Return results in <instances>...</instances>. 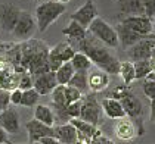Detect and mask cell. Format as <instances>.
Here are the masks:
<instances>
[{"instance_id":"cell-1","label":"cell","mask_w":155,"mask_h":144,"mask_svg":"<svg viewBox=\"0 0 155 144\" xmlns=\"http://www.w3.org/2000/svg\"><path fill=\"white\" fill-rule=\"evenodd\" d=\"M77 47L78 52L84 53L99 69L105 71L109 75H118L120 60L111 53V49L95 38L89 31L83 40L77 43Z\"/></svg>"},{"instance_id":"cell-2","label":"cell","mask_w":155,"mask_h":144,"mask_svg":"<svg viewBox=\"0 0 155 144\" xmlns=\"http://www.w3.org/2000/svg\"><path fill=\"white\" fill-rule=\"evenodd\" d=\"M49 50L41 40L34 38L24 41V44H21V66L33 77L50 72Z\"/></svg>"},{"instance_id":"cell-3","label":"cell","mask_w":155,"mask_h":144,"mask_svg":"<svg viewBox=\"0 0 155 144\" xmlns=\"http://www.w3.org/2000/svg\"><path fill=\"white\" fill-rule=\"evenodd\" d=\"M111 97L120 100V103H121V106L124 109L126 115L136 124L139 137L145 134V127H143V105L140 102V99L126 85L117 87L112 91V96Z\"/></svg>"},{"instance_id":"cell-4","label":"cell","mask_w":155,"mask_h":144,"mask_svg":"<svg viewBox=\"0 0 155 144\" xmlns=\"http://www.w3.org/2000/svg\"><path fill=\"white\" fill-rule=\"evenodd\" d=\"M65 11H67V6L64 3L55 2V0L45 2V3L38 5L36 8V12H34L38 31L45 33L59 16H62L65 13Z\"/></svg>"},{"instance_id":"cell-5","label":"cell","mask_w":155,"mask_h":144,"mask_svg":"<svg viewBox=\"0 0 155 144\" xmlns=\"http://www.w3.org/2000/svg\"><path fill=\"white\" fill-rule=\"evenodd\" d=\"M87 31L109 49H117L120 46V40L117 36V31H115V27L109 25L105 19H102L99 16L90 24Z\"/></svg>"},{"instance_id":"cell-6","label":"cell","mask_w":155,"mask_h":144,"mask_svg":"<svg viewBox=\"0 0 155 144\" xmlns=\"http://www.w3.org/2000/svg\"><path fill=\"white\" fill-rule=\"evenodd\" d=\"M102 106L95 97V93H87L81 97V110H80V119L86 121L92 125L97 127L102 118Z\"/></svg>"},{"instance_id":"cell-7","label":"cell","mask_w":155,"mask_h":144,"mask_svg":"<svg viewBox=\"0 0 155 144\" xmlns=\"http://www.w3.org/2000/svg\"><path fill=\"white\" fill-rule=\"evenodd\" d=\"M77 52L74 50L70 41H64L56 44L55 47H52L49 50V68L52 72H56L61 66L67 62H71Z\"/></svg>"},{"instance_id":"cell-8","label":"cell","mask_w":155,"mask_h":144,"mask_svg":"<svg viewBox=\"0 0 155 144\" xmlns=\"http://www.w3.org/2000/svg\"><path fill=\"white\" fill-rule=\"evenodd\" d=\"M37 28V22H36V18L31 15L30 12L27 11H22L18 22L13 28L12 34L15 38L18 40H22V41H27V40H31V37L34 34Z\"/></svg>"},{"instance_id":"cell-9","label":"cell","mask_w":155,"mask_h":144,"mask_svg":"<svg viewBox=\"0 0 155 144\" xmlns=\"http://www.w3.org/2000/svg\"><path fill=\"white\" fill-rule=\"evenodd\" d=\"M155 47V36L145 37L143 40L137 41L131 47L127 49V56L131 62L139 60H149L152 55V49Z\"/></svg>"},{"instance_id":"cell-10","label":"cell","mask_w":155,"mask_h":144,"mask_svg":"<svg viewBox=\"0 0 155 144\" xmlns=\"http://www.w3.org/2000/svg\"><path fill=\"white\" fill-rule=\"evenodd\" d=\"M22 11L13 3H3L0 6V28L5 33H12Z\"/></svg>"},{"instance_id":"cell-11","label":"cell","mask_w":155,"mask_h":144,"mask_svg":"<svg viewBox=\"0 0 155 144\" xmlns=\"http://www.w3.org/2000/svg\"><path fill=\"white\" fill-rule=\"evenodd\" d=\"M120 22L123 25H126L127 28L133 30L137 34L148 37L154 36L152 34V18L146 16V15H139V16H127L120 19Z\"/></svg>"},{"instance_id":"cell-12","label":"cell","mask_w":155,"mask_h":144,"mask_svg":"<svg viewBox=\"0 0 155 144\" xmlns=\"http://www.w3.org/2000/svg\"><path fill=\"white\" fill-rule=\"evenodd\" d=\"M71 21H75L78 24L84 27L86 30L90 27V24L97 18V9H96L93 0H86L81 8H78L74 13H71Z\"/></svg>"},{"instance_id":"cell-13","label":"cell","mask_w":155,"mask_h":144,"mask_svg":"<svg viewBox=\"0 0 155 144\" xmlns=\"http://www.w3.org/2000/svg\"><path fill=\"white\" fill-rule=\"evenodd\" d=\"M25 130L28 132V140L31 144L38 143L41 138H46V137H55L53 127H48V125H45L36 119L28 121L25 124Z\"/></svg>"},{"instance_id":"cell-14","label":"cell","mask_w":155,"mask_h":144,"mask_svg":"<svg viewBox=\"0 0 155 144\" xmlns=\"http://www.w3.org/2000/svg\"><path fill=\"white\" fill-rule=\"evenodd\" d=\"M58 87L56 81V74L55 72H46L41 75L33 77V88L36 90L40 96H48L52 94V91Z\"/></svg>"},{"instance_id":"cell-15","label":"cell","mask_w":155,"mask_h":144,"mask_svg":"<svg viewBox=\"0 0 155 144\" xmlns=\"http://www.w3.org/2000/svg\"><path fill=\"white\" fill-rule=\"evenodd\" d=\"M114 131H115L117 138H120L121 141H133L136 137H139L137 127H136V124L129 116L117 119L115 127H114Z\"/></svg>"},{"instance_id":"cell-16","label":"cell","mask_w":155,"mask_h":144,"mask_svg":"<svg viewBox=\"0 0 155 144\" xmlns=\"http://www.w3.org/2000/svg\"><path fill=\"white\" fill-rule=\"evenodd\" d=\"M0 127L8 134H16L21 128V121L18 112L12 108H8L0 112Z\"/></svg>"},{"instance_id":"cell-17","label":"cell","mask_w":155,"mask_h":144,"mask_svg":"<svg viewBox=\"0 0 155 144\" xmlns=\"http://www.w3.org/2000/svg\"><path fill=\"white\" fill-rule=\"evenodd\" d=\"M117 8H118V15L121 19L127 16L145 15L142 0H117Z\"/></svg>"},{"instance_id":"cell-18","label":"cell","mask_w":155,"mask_h":144,"mask_svg":"<svg viewBox=\"0 0 155 144\" xmlns=\"http://www.w3.org/2000/svg\"><path fill=\"white\" fill-rule=\"evenodd\" d=\"M115 31H117V36H118V40H120L121 47H124L126 50H127L129 47H131L133 44H136L137 41H140V40L145 38V36L134 33L133 30L127 28L126 25H123L121 22H118V24L115 25Z\"/></svg>"},{"instance_id":"cell-19","label":"cell","mask_w":155,"mask_h":144,"mask_svg":"<svg viewBox=\"0 0 155 144\" xmlns=\"http://www.w3.org/2000/svg\"><path fill=\"white\" fill-rule=\"evenodd\" d=\"M109 74H107L102 69H93L89 71V90L92 93H101L104 90H107L109 85Z\"/></svg>"},{"instance_id":"cell-20","label":"cell","mask_w":155,"mask_h":144,"mask_svg":"<svg viewBox=\"0 0 155 144\" xmlns=\"http://www.w3.org/2000/svg\"><path fill=\"white\" fill-rule=\"evenodd\" d=\"M101 106H102V110L104 113L107 115L109 119H121V118H126V112L121 106L120 100L117 99H112V97H105L102 102H101Z\"/></svg>"},{"instance_id":"cell-21","label":"cell","mask_w":155,"mask_h":144,"mask_svg":"<svg viewBox=\"0 0 155 144\" xmlns=\"http://www.w3.org/2000/svg\"><path fill=\"white\" fill-rule=\"evenodd\" d=\"M53 130H55V138H58L62 144H77L78 131L70 122L56 125V127H53Z\"/></svg>"},{"instance_id":"cell-22","label":"cell","mask_w":155,"mask_h":144,"mask_svg":"<svg viewBox=\"0 0 155 144\" xmlns=\"http://www.w3.org/2000/svg\"><path fill=\"white\" fill-rule=\"evenodd\" d=\"M62 34L70 38L68 41H77V43H78L80 40H83L84 37H86L87 30H86L84 27H81L78 22H75V21H70V24L62 30Z\"/></svg>"},{"instance_id":"cell-23","label":"cell","mask_w":155,"mask_h":144,"mask_svg":"<svg viewBox=\"0 0 155 144\" xmlns=\"http://www.w3.org/2000/svg\"><path fill=\"white\" fill-rule=\"evenodd\" d=\"M34 119L48 125V127H53L56 122H55V115H53V110L52 108H49L46 105H37L34 109Z\"/></svg>"},{"instance_id":"cell-24","label":"cell","mask_w":155,"mask_h":144,"mask_svg":"<svg viewBox=\"0 0 155 144\" xmlns=\"http://www.w3.org/2000/svg\"><path fill=\"white\" fill-rule=\"evenodd\" d=\"M118 75L121 77L123 83L126 87L136 80V74H134V63L131 60H126V62H120V69H118Z\"/></svg>"},{"instance_id":"cell-25","label":"cell","mask_w":155,"mask_h":144,"mask_svg":"<svg viewBox=\"0 0 155 144\" xmlns=\"http://www.w3.org/2000/svg\"><path fill=\"white\" fill-rule=\"evenodd\" d=\"M68 85L77 88V90L81 91L83 94H87V93L90 91V90H89V72H83V71L75 72Z\"/></svg>"},{"instance_id":"cell-26","label":"cell","mask_w":155,"mask_h":144,"mask_svg":"<svg viewBox=\"0 0 155 144\" xmlns=\"http://www.w3.org/2000/svg\"><path fill=\"white\" fill-rule=\"evenodd\" d=\"M71 65L75 72H78V71L89 72L92 69V66H93L92 60L89 59L84 53H81V52H77V53L74 55V58L71 59Z\"/></svg>"},{"instance_id":"cell-27","label":"cell","mask_w":155,"mask_h":144,"mask_svg":"<svg viewBox=\"0 0 155 144\" xmlns=\"http://www.w3.org/2000/svg\"><path fill=\"white\" fill-rule=\"evenodd\" d=\"M55 74H56L58 85H68L70 81H71V78L74 77L75 71H74V68H72L71 62H67V63H64Z\"/></svg>"},{"instance_id":"cell-28","label":"cell","mask_w":155,"mask_h":144,"mask_svg":"<svg viewBox=\"0 0 155 144\" xmlns=\"http://www.w3.org/2000/svg\"><path fill=\"white\" fill-rule=\"evenodd\" d=\"M70 124L75 127V130L78 132H81L84 135H87V137H90V138H93L96 134L99 132L97 130V127L95 125H92V124H89V122H86V121L80 119V118H75V119H71L70 121Z\"/></svg>"},{"instance_id":"cell-29","label":"cell","mask_w":155,"mask_h":144,"mask_svg":"<svg viewBox=\"0 0 155 144\" xmlns=\"http://www.w3.org/2000/svg\"><path fill=\"white\" fill-rule=\"evenodd\" d=\"M68 106L65 97V85H58L52 91V109H65Z\"/></svg>"},{"instance_id":"cell-30","label":"cell","mask_w":155,"mask_h":144,"mask_svg":"<svg viewBox=\"0 0 155 144\" xmlns=\"http://www.w3.org/2000/svg\"><path fill=\"white\" fill-rule=\"evenodd\" d=\"M133 63H134L136 80H145L146 77H149L154 72L151 60H139V62H133Z\"/></svg>"},{"instance_id":"cell-31","label":"cell","mask_w":155,"mask_h":144,"mask_svg":"<svg viewBox=\"0 0 155 144\" xmlns=\"http://www.w3.org/2000/svg\"><path fill=\"white\" fill-rule=\"evenodd\" d=\"M38 99H40V94L37 93L34 88L25 90V91H22L21 106H25V108H34V106H37V103H38Z\"/></svg>"},{"instance_id":"cell-32","label":"cell","mask_w":155,"mask_h":144,"mask_svg":"<svg viewBox=\"0 0 155 144\" xmlns=\"http://www.w3.org/2000/svg\"><path fill=\"white\" fill-rule=\"evenodd\" d=\"M84 94L81 91H78L77 88H74L71 85H65V97H67V103L71 105V103H75L78 100H81V97Z\"/></svg>"},{"instance_id":"cell-33","label":"cell","mask_w":155,"mask_h":144,"mask_svg":"<svg viewBox=\"0 0 155 144\" xmlns=\"http://www.w3.org/2000/svg\"><path fill=\"white\" fill-rule=\"evenodd\" d=\"M18 88H19V90H22V91L33 88V75H30L28 72L21 74V78H19V85H18Z\"/></svg>"},{"instance_id":"cell-34","label":"cell","mask_w":155,"mask_h":144,"mask_svg":"<svg viewBox=\"0 0 155 144\" xmlns=\"http://www.w3.org/2000/svg\"><path fill=\"white\" fill-rule=\"evenodd\" d=\"M80 110H81V100L71 103L67 106V113L70 116V119H75V118H80Z\"/></svg>"},{"instance_id":"cell-35","label":"cell","mask_w":155,"mask_h":144,"mask_svg":"<svg viewBox=\"0 0 155 144\" xmlns=\"http://www.w3.org/2000/svg\"><path fill=\"white\" fill-rule=\"evenodd\" d=\"M9 103H11V91H8L5 88H0V110L8 109Z\"/></svg>"},{"instance_id":"cell-36","label":"cell","mask_w":155,"mask_h":144,"mask_svg":"<svg viewBox=\"0 0 155 144\" xmlns=\"http://www.w3.org/2000/svg\"><path fill=\"white\" fill-rule=\"evenodd\" d=\"M143 9H145V15L149 18L155 16V0H142Z\"/></svg>"},{"instance_id":"cell-37","label":"cell","mask_w":155,"mask_h":144,"mask_svg":"<svg viewBox=\"0 0 155 144\" xmlns=\"http://www.w3.org/2000/svg\"><path fill=\"white\" fill-rule=\"evenodd\" d=\"M92 144H115L111 138H108V137H105L102 132L99 131L97 134H96L95 137L92 138Z\"/></svg>"},{"instance_id":"cell-38","label":"cell","mask_w":155,"mask_h":144,"mask_svg":"<svg viewBox=\"0 0 155 144\" xmlns=\"http://www.w3.org/2000/svg\"><path fill=\"white\" fill-rule=\"evenodd\" d=\"M21 99H22V90L15 88L11 91V103L12 105H21Z\"/></svg>"},{"instance_id":"cell-39","label":"cell","mask_w":155,"mask_h":144,"mask_svg":"<svg viewBox=\"0 0 155 144\" xmlns=\"http://www.w3.org/2000/svg\"><path fill=\"white\" fill-rule=\"evenodd\" d=\"M77 144H92V138L84 135L81 132H78V137H77Z\"/></svg>"},{"instance_id":"cell-40","label":"cell","mask_w":155,"mask_h":144,"mask_svg":"<svg viewBox=\"0 0 155 144\" xmlns=\"http://www.w3.org/2000/svg\"><path fill=\"white\" fill-rule=\"evenodd\" d=\"M149 103H151V112H149V121L155 124V97L149 99Z\"/></svg>"},{"instance_id":"cell-41","label":"cell","mask_w":155,"mask_h":144,"mask_svg":"<svg viewBox=\"0 0 155 144\" xmlns=\"http://www.w3.org/2000/svg\"><path fill=\"white\" fill-rule=\"evenodd\" d=\"M38 143L40 144H62L59 140L55 138V137H46V138H41Z\"/></svg>"},{"instance_id":"cell-42","label":"cell","mask_w":155,"mask_h":144,"mask_svg":"<svg viewBox=\"0 0 155 144\" xmlns=\"http://www.w3.org/2000/svg\"><path fill=\"white\" fill-rule=\"evenodd\" d=\"M8 135H9V134H8V132H6L3 128H2V127H0V144H6L8 141H9Z\"/></svg>"},{"instance_id":"cell-43","label":"cell","mask_w":155,"mask_h":144,"mask_svg":"<svg viewBox=\"0 0 155 144\" xmlns=\"http://www.w3.org/2000/svg\"><path fill=\"white\" fill-rule=\"evenodd\" d=\"M151 63H152V68H154V72H155V47L152 49V55H151Z\"/></svg>"},{"instance_id":"cell-44","label":"cell","mask_w":155,"mask_h":144,"mask_svg":"<svg viewBox=\"0 0 155 144\" xmlns=\"http://www.w3.org/2000/svg\"><path fill=\"white\" fill-rule=\"evenodd\" d=\"M152 34L155 36V16L152 18Z\"/></svg>"},{"instance_id":"cell-45","label":"cell","mask_w":155,"mask_h":144,"mask_svg":"<svg viewBox=\"0 0 155 144\" xmlns=\"http://www.w3.org/2000/svg\"><path fill=\"white\" fill-rule=\"evenodd\" d=\"M55 2H59V3H64V5H65V3H68L70 0H55Z\"/></svg>"},{"instance_id":"cell-46","label":"cell","mask_w":155,"mask_h":144,"mask_svg":"<svg viewBox=\"0 0 155 144\" xmlns=\"http://www.w3.org/2000/svg\"><path fill=\"white\" fill-rule=\"evenodd\" d=\"M6 144H16V143H12V141H8ZM28 144H31V143H28Z\"/></svg>"},{"instance_id":"cell-47","label":"cell","mask_w":155,"mask_h":144,"mask_svg":"<svg viewBox=\"0 0 155 144\" xmlns=\"http://www.w3.org/2000/svg\"><path fill=\"white\" fill-rule=\"evenodd\" d=\"M0 33H2V28H0Z\"/></svg>"},{"instance_id":"cell-48","label":"cell","mask_w":155,"mask_h":144,"mask_svg":"<svg viewBox=\"0 0 155 144\" xmlns=\"http://www.w3.org/2000/svg\"><path fill=\"white\" fill-rule=\"evenodd\" d=\"M34 2H37V0H34Z\"/></svg>"},{"instance_id":"cell-49","label":"cell","mask_w":155,"mask_h":144,"mask_svg":"<svg viewBox=\"0 0 155 144\" xmlns=\"http://www.w3.org/2000/svg\"><path fill=\"white\" fill-rule=\"evenodd\" d=\"M0 112H2V110H0Z\"/></svg>"}]
</instances>
